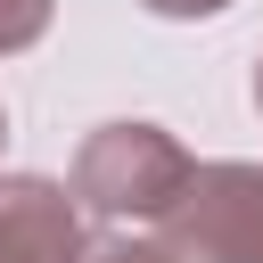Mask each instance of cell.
Wrapping results in <instances>:
<instances>
[{"label":"cell","instance_id":"1","mask_svg":"<svg viewBox=\"0 0 263 263\" xmlns=\"http://www.w3.org/2000/svg\"><path fill=\"white\" fill-rule=\"evenodd\" d=\"M197 173V156L156 132V123H99L74 156V197L107 222H164V205L181 197V181Z\"/></svg>","mask_w":263,"mask_h":263},{"label":"cell","instance_id":"2","mask_svg":"<svg viewBox=\"0 0 263 263\" xmlns=\"http://www.w3.org/2000/svg\"><path fill=\"white\" fill-rule=\"evenodd\" d=\"M156 230L181 263H263V164H197Z\"/></svg>","mask_w":263,"mask_h":263},{"label":"cell","instance_id":"3","mask_svg":"<svg viewBox=\"0 0 263 263\" xmlns=\"http://www.w3.org/2000/svg\"><path fill=\"white\" fill-rule=\"evenodd\" d=\"M0 263H82L74 189H58L41 173L0 181Z\"/></svg>","mask_w":263,"mask_h":263},{"label":"cell","instance_id":"4","mask_svg":"<svg viewBox=\"0 0 263 263\" xmlns=\"http://www.w3.org/2000/svg\"><path fill=\"white\" fill-rule=\"evenodd\" d=\"M49 33V0H0V58Z\"/></svg>","mask_w":263,"mask_h":263},{"label":"cell","instance_id":"5","mask_svg":"<svg viewBox=\"0 0 263 263\" xmlns=\"http://www.w3.org/2000/svg\"><path fill=\"white\" fill-rule=\"evenodd\" d=\"M82 263H181V255L148 247V238H99V247H82Z\"/></svg>","mask_w":263,"mask_h":263},{"label":"cell","instance_id":"6","mask_svg":"<svg viewBox=\"0 0 263 263\" xmlns=\"http://www.w3.org/2000/svg\"><path fill=\"white\" fill-rule=\"evenodd\" d=\"M140 8H156V16H214V8H230V0H140Z\"/></svg>","mask_w":263,"mask_h":263},{"label":"cell","instance_id":"7","mask_svg":"<svg viewBox=\"0 0 263 263\" xmlns=\"http://www.w3.org/2000/svg\"><path fill=\"white\" fill-rule=\"evenodd\" d=\"M255 115H263V58H255Z\"/></svg>","mask_w":263,"mask_h":263},{"label":"cell","instance_id":"8","mask_svg":"<svg viewBox=\"0 0 263 263\" xmlns=\"http://www.w3.org/2000/svg\"><path fill=\"white\" fill-rule=\"evenodd\" d=\"M0 132H8V123H0Z\"/></svg>","mask_w":263,"mask_h":263}]
</instances>
